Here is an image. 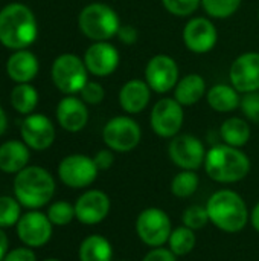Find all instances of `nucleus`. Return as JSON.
Wrapping results in <instances>:
<instances>
[{
  "label": "nucleus",
  "mask_w": 259,
  "mask_h": 261,
  "mask_svg": "<svg viewBox=\"0 0 259 261\" xmlns=\"http://www.w3.org/2000/svg\"><path fill=\"white\" fill-rule=\"evenodd\" d=\"M203 168L211 180L223 185H232L249 176L252 162L243 148L217 144L208 150Z\"/></svg>",
  "instance_id": "1"
},
{
  "label": "nucleus",
  "mask_w": 259,
  "mask_h": 261,
  "mask_svg": "<svg viewBox=\"0 0 259 261\" xmlns=\"http://www.w3.org/2000/svg\"><path fill=\"white\" fill-rule=\"evenodd\" d=\"M205 206L209 222L226 234H238L250 222L247 203L234 190L224 188L212 193Z\"/></svg>",
  "instance_id": "2"
},
{
  "label": "nucleus",
  "mask_w": 259,
  "mask_h": 261,
  "mask_svg": "<svg viewBox=\"0 0 259 261\" xmlns=\"http://www.w3.org/2000/svg\"><path fill=\"white\" fill-rule=\"evenodd\" d=\"M38 35L32 9L23 3H9L0 11V43L12 50L27 49Z\"/></svg>",
  "instance_id": "3"
},
{
  "label": "nucleus",
  "mask_w": 259,
  "mask_h": 261,
  "mask_svg": "<svg viewBox=\"0 0 259 261\" xmlns=\"http://www.w3.org/2000/svg\"><path fill=\"white\" fill-rule=\"evenodd\" d=\"M53 176L37 165H31L17 173L14 179V194L21 206L38 210L47 205L55 194Z\"/></svg>",
  "instance_id": "4"
},
{
  "label": "nucleus",
  "mask_w": 259,
  "mask_h": 261,
  "mask_svg": "<svg viewBox=\"0 0 259 261\" xmlns=\"http://www.w3.org/2000/svg\"><path fill=\"white\" fill-rule=\"evenodd\" d=\"M121 24V17L116 9L102 2L85 5L78 15L81 34L92 41H110L118 35Z\"/></svg>",
  "instance_id": "5"
},
{
  "label": "nucleus",
  "mask_w": 259,
  "mask_h": 261,
  "mask_svg": "<svg viewBox=\"0 0 259 261\" xmlns=\"http://www.w3.org/2000/svg\"><path fill=\"white\" fill-rule=\"evenodd\" d=\"M50 78L61 93L78 95L89 81V70L81 57L75 54H61L52 63Z\"/></svg>",
  "instance_id": "6"
},
{
  "label": "nucleus",
  "mask_w": 259,
  "mask_h": 261,
  "mask_svg": "<svg viewBox=\"0 0 259 261\" xmlns=\"http://www.w3.org/2000/svg\"><path fill=\"white\" fill-rule=\"evenodd\" d=\"M102 141L114 153H130L142 141V128L130 115H118L108 119L102 128Z\"/></svg>",
  "instance_id": "7"
},
{
  "label": "nucleus",
  "mask_w": 259,
  "mask_h": 261,
  "mask_svg": "<svg viewBox=\"0 0 259 261\" xmlns=\"http://www.w3.org/2000/svg\"><path fill=\"white\" fill-rule=\"evenodd\" d=\"M134 229L139 240L145 246L153 249L165 246L174 228L166 211L157 206H150L139 213Z\"/></svg>",
  "instance_id": "8"
},
{
  "label": "nucleus",
  "mask_w": 259,
  "mask_h": 261,
  "mask_svg": "<svg viewBox=\"0 0 259 261\" xmlns=\"http://www.w3.org/2000/svg\"><path fill=\"white\" fill-rule=\"evenodd\" d=\"M185 122V107L172 96H165L156 101L150 112V125L156 136L172 139L182 133Z\"/></svg>",
  "instance_id": "9"
},
{
  "label": "nucleus",
  "mask_w": 259,
  "mask_h": 261,
  "mask_svg": "<svg viewBox=\"0 0 259 261\" xmlns=\"http://www.w3.org/2000/svg\"><path fill=\"white\" fill-rule=\"evenodd\" d=\"M206 153L203 141L191 133H179L168 144V158L180 170L197 171L203 167Z\"/></svg>",
  "instance_id": "10"
},
{
  "label": "nucleus",
  "mask_w": 259,
  "mask_h": 261,
  "mask_svg": "<svg viewBox=\"0 0 259 261\" xmlns=\"http://www.w3.org/2000/svg\"><path fill=\"white\" fill-rule=\"evenodd\" d=\"M143 80L157 95H166L174 90L180 80V67L177 61L168 54H157L151 57L143 70Z\"/></svg>",
  "instance_id": "11"
},
{
  "label": "nucleus",
  "mask_w": 259,
  "mask_h": 261,
  "mask_svg": "<svg viewBox=\"0 0 259 261\" xmlns=\"http://www.w3.org/2000/svg\"><path fill=\"white\" fill-rule=\"evenodd\" d=\"M99 170L93 158L85 154H69L61 159L58 164V177L60 180L73 190L89 188L98 177Z\"/></svg>",
  "instance_id": "12"
},
{
  "label": "nucleus",
  "mask_w": 259,
  "mask_h": 261,
  "mask_svg": "<svg viewBox=\"0 0 259 261\" xmlns=\"http://www.w3.org/2000/svg\"><path fill=\"white\" fill-rule=\"evenodd\" d=\"M182 40L189 52L205 55L215 49L218 43V29L211 17H191L183 26Z\"/></svg>",
  "instance_id": "13"
},
{
  "label": "nucleus",
  "mask_w": 259,
  "mask_h": 261,
  "mask_svg": "<svg viewBox=\"0 0 259 261\" xmlns=\"http://www.w3.org/2000/svg\"><path fill=\"white\" fill-rule=\"evenodd\" d=\"M90 75L96 78H107L113 75L121 63V54L110 41H93L82 57Z\"/></svg>",
  "instance_id": "14"
},
{
  "label": "nucleus",
  "mask_w": 259,
  "mask_h": 261,
  "mask_svg": "<svg viewBox=\"0 0 259 261\" xmlns=\"http://www.w3.org/2000/svg\"><path fill=\"white\" fill-rule=\"evenodd\" d=\"M15 228L18 239L27 248H41L47 245L53 234V225L47 214H43L37 210L21 214Z\"/></svg>",
  "instance_id": "15"
},
{
  "label": "nucleus",
  "mask_w": 259,
  "mask_h": 261,
  "mask_svg": "<svg viewBox=\"0 0 259 261\" xmlns=\"http://www.w3.org/2000/svg\"><path fill=\"white\" fill-rule=\"evenodd\" d=\"M111 210V200L101 190H87L75 202V217L85 226L102 223Z\"/></svg>",
  "instance_id": "16"
},
{
  "label": "nucleus",
  "mask_w": 259,
  "mask_h": 261,
  "mask_svg": "<svg viewBox=\"0 0 259 261\" xmlns=\"http://www.w3.org/2000/svg\"><path fill=\"white\" fill-rule=\"evenodd\" d=\"M229 83L241 93L259 90V52L249 50L238 55L229 69Z\"/></svg>",
  "instance_id": "17"
},
{
  "label": "nucleus",
  "mask_w": 259,
  "mask_h": 261,
  "mask_svg": "<svg viewBox=\"0 0 259 261\" xmlns=\"http://www.w3.org/2000/svg\"><path fill=\"white\" fill-rule=\"evenodd\" d=\"M20 133L23 142L35 151L47 150L56 136L53 122L43 113L26 115V118L21 121Z\"/></svg>",
  "instance_id": "18"
},
{
  "label": "nucleus",
  "mask_w": 259,
  "mask_h": 261,
  "mask_svg": "<svg viewBox=\"0 0 259 261\" xmlns=\"http://www.w3.org/2000/svg\"><path fill=\"white\" fill-rule=\"evenodd\" d=\"M56 121L60 127L69 133H78L89 122L87 104L76 95H66L56 104Z\"/></svg>",
  "instance_id": "19"
},
{
  "label": "nucleus",
  "mask_w": 259,
  "mask_h": 261,
  "mask_svg": "<svg viewBox=\"0 0 259 261\" xmlns=\"http://www.w3.org/2000/svg\"><path fill=\"white\" fill-rule=\"evenodd\" d=\"M153 90L147 84L145 80L133 78L125 81L118 93V102L119 107L125 112V115L134 116L147 110V107L151 102Z\"/></svg>",
  "instance_id": "20"
},
{
  "label": "nucleus",
  "mask_w": 259,
  "mask_h": 261,
  "mask_svg": "<svg viewBox=\"0 0 259 261\" xmlns=\"http://www.w3.org/2000/svg\"><path fill=\"white\" fill-rule=\"evenodd\" d=\"M40 70L38 58L34 52L27 49L14 50L6 61V73L8 76L17 83H31Z\"/></svg>",
  "instance_id": "21"
},
{
  "label": "nucleus",
  "mask_w": 259,
  "mask_h": 261,
  "mask_svg": "<svg viewBox=\"0 0 259 261\" xmlns=\"http://www.w3.org/2000/svg\"><path fill=\"white\" fill-rule=\"evenodd\" d=\"M208 84L200 73H186L180 76L177 86L172 90V98L183 107H192L206 98Z\"/></svg>",
  "instance_id": "22"
},
{
  "label": "nucleus",
  "mask_w": 259,
  "mask_h": 261,
  "mask_svg": "<svg viewBox=\"0 0 259 261\" xmlns=\"http://www.w3.org/2000/svg\"><path fill=\"white\" fill-rule=\"evenodd\" d=\"M241 96L243 95L231 83H220L208 89L206 102L217 113H232L234 110L240 109Z\"/></svg>",
  "instance_id": "23"
},
{
  "label": "nucleus",
  "mask_w": 259,
  "mask_h": 261,
  "mask_svg": "<svg viewBox=\"0 0 259 261\" xmlns=\"http://www.w3.org/2000/svg\"><path fill=\"white\" fill-rule=\"evenodd\" d=\"M29 147L20 141H6L0 145V170L8 174H17L29 164Z\"/></svg>",
  "instance_id": "24"
},
{
  "label": "nucleus",
  "mask_w": 259,
  "mask_h": 261,
  "mask_svg": "<svg viewBox=\"0 0 259 261\" xmlns=\"http://www.w3.org/2000/svg\"><path fill=\"white\" fill-rule=\"evenodd\" d=\"M250 124L246 118L241 116H231L224 119L220 127V138L223 139V144H227L231 147L243 148L250 141Z\"/></svg>",
  "instance_id": "25"
},
{
  "label": "nucleus",
  "mask_w": 259,
  "mask_h": 261,
  "mask_svg": "<svg viewBox=\"0 0 259 261\" xmlns=\"http://www.w3.org/2000/svg\"><path fill=\"white\" fill-rule=\"evenodd\" d=\"M79 261H113V245L101 234L87 236L78 249Z\"/></svg>",
  "instance_id": "26"
},
{
  "label": "nucleus",
  "mask_w": 259,
  "mask_h": 261,
  "mask_svg": "<svg viewBox=\"0 0 259 261\" xmlns=\"http://www.w3.org/2000/svg\"><path fill=\"white\" fill-rule=\"evenodd\" d=\"M38 104V92L31 83H21L11 90V106L21 115L34 113Z\"/></svg>",
  "instance_id": "27"
},
{
  "label": "nucleus",
  "mask_w": 259,
  "mask_h": 261,
  "mask_svg": "<svg viewBox=\"0 0 259 261\" xmlns=\"http://www.w3.org/2000/svg\"><path fill=\"white\" fill-rule=\"evenodd\" d=\"M166 245L172 251V254L177 255V257L189 255L195 249V246H197L195 231L188 228V226H185V225H180V226L172 229Z\"/></svg>",
  "instance_id": "28"
},
{
  "label": "nucleus",
  "mask_w": 259,
  "mask_h": 261,
  "mask_svg": "<svg viewBox=\"0 0 259 261\" xmlns=\"http://www.w3.org/2000/svg\"><path fill=\"white\" fill-rule=\"evenodd\" d=\"M200 185V177L197 171L191 170H180L171 180L169 190L171 194L177 199H189L192 197Z\"/></svg>",
  "instance_id": "29"
},
{
  "label": "nucleus",
  "mask_w": 259,
  "mask_h": 261,
  "mask_svg": "<svg viewBox=\"0 0 259 261\" xmlns=\"http://www.w3.org/2000/svg\"><path fill=\"white\" fill-rule=\"evenodd\" d=\"M243 0H202V8L211 18L224 20L232 17L241 6Z\"/></svg>",
  "instance_id": "30"
},
{
  "label": "nucleus",
  "mask_w": 259,
  "mask_h": 261,
  "mask_svg": "<svg viewBox=\"0 0 259 261\" xmlns=\"http://www.w3.org/2000/svg\"><path fill=\"white\" fill-rule=\"evenodd\" d=\"M20 202L15 197L0 196V228L15 226L20 220Z\"/></svg>",
  "instance_id": "31"
},
{
  "label": "nucleus",
  "mask_w": 259,
  "mask_h": 261,
  "mask_svg": "<svg viewBox=\"0 0 259 261\" xmlns=\"http://www.w3.org/2000/svg\"><path fill=\"white\" fill-rule=\"evenodd\" d=\"M47 217L53 226H66L75 217V205L69 203L67 200H56L47 210Z\"/></svg>",
  "instance_id": "32"
},
{
  "label": "nucleus",
  "mask_w": 259,
  "mask_h": 261,
  "mask_svg": "<svg viewBox=\"0 0 259 261\" xmlns=\"http://www.w3.org/2000/svg\"><path fill=\"white\" fill-rule=\"evenodd\" d=\"M209 222V216L206 206L203 205H191L182 213V225L194 229L195 232L203 229Z\"/></svg>",
  "instance_id": "33"
},
{
  "label": "nucleus",
  "mask_w": 259,
  "mask_h": 261,
  "mask_svg": "<svg viewBox=\"0 0 259 261\" xmlns=\"http://www.w3.org/2000/svg\"><path fill=\"white\" fill-rule=\"evenodd\" d=\"M163 8L174 17H192L202 6V0H162Z\"/></svg>",
  "instance_id": "34"
},
{
  "label": "nucleus",
  "mask_w": 259,
  "mask_h": 261,
  "mask_svg": "<svg viewBox=\"0 0 259 261\" xmlns=\"http://www.w3.org/2000/svg\"><path fill=\"white\" fill-rule=\"evenodd\" d=\"M78 95L87 106H98L105 99V89L101 83L89 80Z\"/></svg>",
  "instance_id": "35"
},
{
  "label": "nucleus",
  "mask_w": 259,
  "mask_h": 261,
  "mask_svg": "<svg viewBox=\"0 0 259 261\" xmlns=\"http://www.w3.org/2000/svg\"><path fill=\"white\" fill-rule=\"evenodd\" d=\"M240 110L249 122L259 124V90L252 93H244L241 96Z\"/></svg>",
  "instance_id": "36"
},
{
  "label": "nucleus",
  "mask_w": 259,
  "mask_h": 261,
  "mask_svg": "<svg viewBox=\"0 0 259 261\" xmlns=\"http://www.w3.org/2000/svg\"><path fill=\"white\" fill-rule=\"evenodd\" d=\"M93 161H95L99 171H107L114 164V151L105 147V148L96 151V154L93 156Z\"/></svg>",
  "instance_id": "37"
},
{
  "label": "nucleus",
  "mask_w": 259,
  "mask_h": 261,
  "mask_svg": "<svg viewBox=\"0 0 259 261\" xmlns=\"http://www.w3.org/2000/svg\"><path fill=\"white\" fill-rule=\"evenodd\" d=\"M177 255L172 254V251L169 248H165V246H160V248H153L150 249L145 255L142 261H177Z\"/></svg>",
  "instance_id": "38"
},
{
  "label": "nucleus",
  "mask_w": 259,
  "mask_h": 261,
  "mask_svg": "<svg viewBox=\"0 0 259 261\" xmlns=\"http://www.w3.org/2000/svg\"><path fill=\"white\" fill-rule=\"evenodd\" d=\"M116 37H118V40L122 44L131 46V44L137 43V40H139V31L133 24H121Z\"/></svg>",
  "instance_id": "39"
},
{
  "label": "nucleus",
  "mask_w": 259,
  "mask_h": 261,
  "mask_svg": "<svg viewBox=\"0 0 259 261\" xmlns=\"http://www.w3.org/2000/svg\"><path fill=\"white\" fill-rule=\"evenodd\" d=\"M3 261H37V257L32 248H17L14 251H9Z\"/></svg>",
  "instance_id": "40"
},
{
  "label": "nucleus",
  "mask_w": 259,
  "mask_h": 261,
  "mask_svg": "<svg viewBox=\"0 0 259 261\" xmlns=\"http://www.w3.org/2000/svg\"><path fill=\"white\" fill-rule=\"evenodd\" d=\"M250 225H252V228L259 232V202L252 208V211H250V222H249Z\"/></svg>",
  "instance_id": "41"
},
{
  "label": "nucleus",
  "mask_w": 259,
  "mask_h": 261,
  "mask_svg": "<svg viewBox=\"0 0 259 261\" xmlns=\"http://www.w3.org/2000/svg\"><path fill=\"white\" fill-rule=\"evenodd\" d=\"M8 246H9L8 237H6V234L3 232V229L0 228V261H3L5 255L8 254Z\"/></svg>",
  "instance_id": "42"
},
{
  "label": "nucleus",
  "mask_w": 259,
  "mask_h": 261,
  "mask_svg": "<svg viewBox=\"0 0 259 261\" xmlns=\"http://www.w3.org/2000/svg\"><path fill=\"white\" fill-rule=\"evenodd\" d=\"M6 127H8V118H6L3 107L0 106V136L6 132Z\"/></svg>",
  "instance_id": "43"
},
{
  "label": "nucleus",
  "mask_w": 259,
  "mask_h": 261,
  "mask_svg": "<svg viewBox=\"0 0 259 261\" xmlns=\"http://www.w3.org/2000/svg\"><path fill=\"white\" fill-rule=\"evenodd\" d=\"M43 261H61V260H58V258H46V260H43Z\"/></svg>",
  "instance_id": "44"
},
{
  "label": "nucleus",
  "mask_w": 259,
  "mask_h": 261,
  "mask_svg": "<svg viewBox=\"0 0 259 261\" xmlns=\"http://www.w3.org/2000/svg\"><path fill=\"white\" fill-rule=\"evenodd\" d=\"M258 20H259V9H258Z\"/></svg>",
  "instance_id": "45"
},
{
  "label": "nucleus",
  "mask_w": 259,
  "mask_h": 261,
  "mask_svg": "<svg viewBox=\"0 0 259 261\" xmlns=\"http://www.w3.org/2000/svg\"><path fill=\"white\" fill-rule=\"evenodd\" d=\"M121 261H122V260H121Z\"/></svg>",
  "instance_id": "46"
}]
</instances>
